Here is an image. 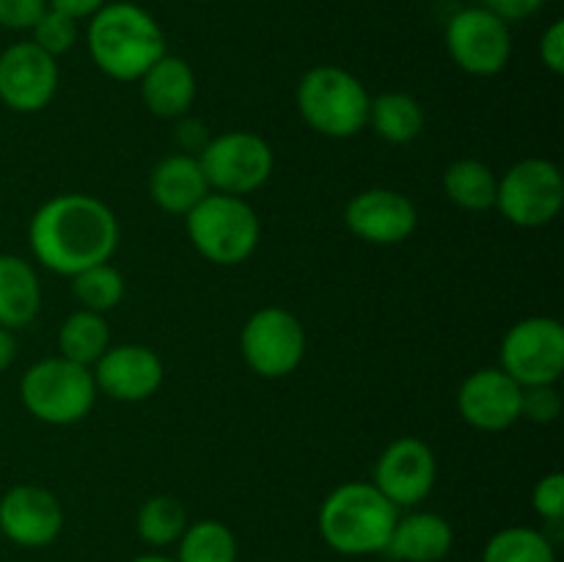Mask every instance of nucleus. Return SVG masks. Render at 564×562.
Returning a JSON list of instances; mask_svg holds the SVG:
<instances>
[{"label": "nucleus", "instance_id": "c756f323", "mask_svg": "<svg viewBox=\"0 0 564 562\" xmlns=\"http://www.w3.org/2000/svg\"><path fill=\"white\" fill-rule=\"evenodd\" d=\"M562 413V395L556 383L545 386H527L521 395V419H529L534 424L556 422Z\"/></svg>", "mask_w": 564, "mask_h": 562}, {"label": "nucleus", "instance_id": "9d476101", "mask_svg": "<svg viewBox=\"0 0 564 562\" xmlns=\"http://www.w3.org/2000/svg\"><path fill=\"white\" fill-rule=\"evenodd\" d=\"M501 369L523 389L556 383L564 372V325L549 314L518 320L501 339Z\"/></svg>", "mask_w": 564, "mask_h": 562}, {"label": "nucleus", "instance_id": "39448f33", "mask_svg": "<svg viewBox=\"0 0 564 562\" xmlns=\"http://www.w3.org/2000/svg\"><path fill=\"white\" fill-rule=\"evenodd\" d=\"M185 229L193 248L207 262L231 268L251 259V253L257 251L262 220L242 196L209 191L185 215Z\"/></svg>", "mask_w": 564, "mask_h": 562}, {"label": "nucleus", "instance_id": "ddd939ff", "mask_svg": "<svg viewBox=\"0 0 564 562\" xmlns=\"http://www.w3.org/2000/svg\"><path fill=\"white\" fill-rule=\"evenodd\" d=\"M58 58L28 39L0 53V102L14 114H39L58 91Z\"/></svg>", "mask_w": 564, "mask_h": 562}, {"label": "nucleus", "instance_id": "393cba45", "mask_svg": "<svg viewBox=\"0 0 564 562\" xmlns=\"http://www.w3.org/2000/svg\"><path fill=\"white\" fill-rule=\"evenodd\" d=\"M135 529L138 538H141L143 543L154 545V549L176 543V540L182 538V532L187 529L185 505H182L176 496L169 494L149 496V499L138 507Z\"/></svg>", "mask_w": 564, "mask_h": 562}, {"label": "nucleus", "instance_id": "423d86ee", "mask_svg": "<svg viewBox=\"0 0 564 562\" xmlns=\"http://www.w3.org/2000/svg\"><path fill=\"white\" fill-rule=\"evenodd\" d=\"M97 383L91 367L50 356L31 364L20 380V400L33 419L44 424H75L91 413L97 402Z\"/></svg>", "mask_w": 564, "mask_h": 562}, {"label": "nucleus", "instance_id": "2f4dec72", "mask_svg": "<svg viewBox=\"0 0 564 562\" xmlns=\"http://www.w3.org/2000/svg\"><path fill=\"white\" fill-rule=\"evenodd\" d=\"M47 11V0H0V28L31 31Z\"/></svg>", "mask_w": 564, "mask_h": 562}, {"label": "nucleus", "instance_id": "1a4fd4ad", "mask_svg": "<svg viewBox=\"0 0 564 562\" xmlns=\"http://www.w3.org/2000/svg\"><path fill=\"white\" fill-rule=\"evenodd\" d=\"M306 328L281 306H262L242 323L240 353L259 378H286L306 358Z\"/></svg>", "mask_w": 564, "mask_h": 562}, {"label": "nucleus", "instance_id": "b1692460", "mask_svg": "<svg viewBox=\"0 0 564 562\" xmlns=\"http://www.w3.org/2000/svg\"><path fill=\"white\" fill-rule=\"evenodd\" d=\"M110 347V328L105 314L77 309L61 323L58 328V350L69 361L94 367L105 350Z\"/></svg>", "mask_w": 564, "mask_h": 562}, {"label": "nucleus", "instance_id": "bb28decb", "mask_svg": "<svg viewBox=\"0 0 564 562\" xmlns=\"http://www.w3.org/2000/svg\"><path fill=\"white\" fill-rule=\"evenodd\" d=\"M482 562H556V551L540 529L507 527L485 543Z\"/></svg>", "mask_w": 564, "mask_h": 562}, {"label": "nucleus", "instance_id": "4c0bfd02", "mask_svg": "<svg viewBox=\"0 0 564 562\" xmlns=\"http://www.w3.org/2000/svg\"><path fill=\"white\" fill-rule=\"evenodd\" d=\"M130 562H176V560H171V556H163V554H141Z\"/></svg>", "mask_w": 564, "mask_h": 562}, {"label": "nucleus", "instance_id": "4be33fe9", "mask_svg": "<svg viewBox=\"0 0 564 562\" xmlns=\"http://www.w3.org/2000/svg\"><path fill=\"white\" fill-rule=\"evenodd\" d=\"M424 116L422 102L405 91H383L372 97L369 102V121L375 136L383 138L386 143H411L422 136L424 130Z\"/></svg>", "mask_w": 564, "mask_h": 562}, {"label": "nucleus", "instance_id": "9b49d317", "mask_svg": "<svg viewBox=\"0 0 564 562\" xmlns=\"http://www.w3.org/2000/svg\"><path fill=\"white\" fill-rule=\"evenodd\" d=\"M444 44L449 58L463 72L477 77H494L510 64V22H505L482 6H468V9L455 11L449 17Z\"/></svg>", "mask_w": 564, "mask_h": 562}, {"label": "nucleus", "instance_id": "2eb2a0df", "mask_svg": "<svg viewBox=\"0 0 564 562\" xmlns=\"http://www.w3.org/2000/svg\"><path fill=\"white\" fill-rule=\"evenodd\" d=\"M521 395L523 386H518L505 369L482 367L457 389V411L474 430L501 433L521 419Z\"/></svg>", "mask_w": 564, "mask_h": 562}, {"label": "nucleus", "instance_id": "dca6fc26", "mask_svg": "<svg viewBox=\"0 0 564 562\" xmlns=\"http://www.w3.org/2000/svg\"><path fill=\"white\" fill-rule=\"evenodd\" d=\"M64 529V507L42 485H14L0 499V532L22 549H44Z\"/></svg>", "mask_w": 564, "mask_h": 562}, {"label": "nucleus", "instance_id": "f257e3e1", "mask_svg": "<svg viewBox=\"0 0 564 562\" xmlns=\"http://www.w3.org/2000/svg\"><path fill=\"white\" fill-rule=\"evenodd\" d=\"M28 242L39 264L72 279L91 264L110 262L119 248V220L91 193H61L33 213Z\"/></svg>", "mask_w": 564, "mask_h": 562}, {"label": "nucleus", "instance_id": "c9c22d12", "mask_svg": "<svg viewBox=\"0 0 564 562\" xmlns=\"http://www.w3.org/2000/svg\"><path fill=\"white\" fill-rule=\"evenodd\" d=\"M108 0H47L50 9L64 11V14L75 17V20H86V17L97 14Z\"/></svg>", "mask_w": 564, "mask_h": 562}, {"label": "nucleus", "instance_id": "72a5a7b5", "mask_svg": "<svg viewBox=\"0 0 564 562\" xmlns=\"http://www.w3.org/2000/svg\"><path fill=\"white\" fill-rule=\"evenodd\" d=\"M543 3L545 0H479L482 9L494 11V14L501 17L505 22L529 20V17H534L543 9Z\"/></svg>", "mask_w": 564, "mask_h": 562}, {"label": "nucleus", "instance_id": "4468645a", "mask_svg": "<svg viewBox=\"0 0 564 562\" xmlns=\"http://www.w3.org/2000/svg\"><path fill=\"white\" fill-rule=\"evenodd\" d=\"M345 226L372 246H400L419 226V209L394 187H367L345 207Z\"/></svg>", "mask_w": 564, "mask_h": 562}, {"label": "nucleus", "instance_id": "f03ea898", "mask_svg": "<svg viewBox=\"0 0 564 562\" xmlns=\"http://www.w3.org/2000/svg\"><path fill=\"white\" fill-rule=\"evenodd\" d=\"M88 20V55L113 80L138 83L154 61L169 53L160 22L138 3H105Z\"/></svg>", "mask_w": 564, "mask_h": 562}, {"label": "nucleus", "instance_id": "7ed1b4c3", "mask_svg": "<svg viewBox=\"0 0 564 562\" xmlns=\"http://www.w3.org/2000/svg\"><path fill=\"white\" fill-rule=\"evenodd\" d=\"M400 510L372 483L352 479L330 490L319 505L317 527L336 554H383Z\"/></svg>", "mask_w": 564, "mask_h": 562}, {"label": "nucleus", "instance_id": "473e14b6", "mask_svg": "<svg viewBox=\"0 0 564 562\" xmlns=\"http://www.w3.org/2000/svg\"><path fill=\"white\" fill-rule=\"evenodd\" d=\"M540 61L551 75L564 72V22L554 20L540 39Z\"/></svg>", "mask_w": 564, "mask_h": 562}, {"label": "nucleus", "instance_id": "f704fd0d", "mask_svg": "<svg viewBox=\"0 0 564 562\" xmlns=\"http://www.w3.org/2000/svg\"><path fill=\"white\" fill-rule=\"evenodd\" d=\"M176 136H180L182 149H185L187 154H191V149H198V152H202L204 143L209 141L207 130H204L202 121H198V119H187V116H182L180 127H176Z\"/></svg>", "mask_w": 564, "mask_h": 562}, {"label": "nucleus", "instance_id": "7c9ffc66", "mask_svg": "<svg viewBox=\"0 0 564 562\" xmlns=\"http://www.w3.org/2000/svg\"><path fill=\"white\" fill-rule=\"evenodd\" d=\"M532 507L543 521L560 523L564 518V474L549 472L534 483Z\"/></svg>", "mask_w": 564, "mask_h": 562}, {"label": "nucleus", "instance_id": "f8f14e48", "mask_svg": "<svg viewBox=\"0 0 564 562\" xmlns=\"http://www.w3.org/2000/svg\"><path fill=\"white\" fill-rule=\"evenodd\" d=\"M438 461L427 441L402 435L380 452L372 485L397 507H419L435 488Z\"/></svg>", "mask_w": 564, "mask_h": 562}, {"label": "nucleus", "instance_id": "412c9836", "mask_svg": "<svg viewBox=\"0 0 564 562\" xmlns=\"http://www.w3.org/2000/svg\"><path fill=\"white\" fill-rule=\"evenodd\" d=\"M42 309V281L28 259L0 253V328H25Z\"/></svg>", "mask_w": 564, "mask_h": 562}, {"label": "nucleus", "instance_id": "e433bc0d", "mask_svg": "<svg viewBox=\"0 0 564 562\" xmlns=\"http://www.w3.org/2000/svg\"><path fill=\"white\" fill-rule=\"evenodd\" d=\"M17 358V336L14 331L9 328H0V372H6V369L14 364Z\"/></svg>", "mask_w": 564, "mask_h": 562}, {"label": "nucleus", "instance_id": "6ab92c4d", "mask_svg": "<svg viewBox=\"0 0 564 562\" xmlns=\"http://www.w3.org/2000/svg\"><path fill=\"white\" fill-rule=\"evenodd\" d=\"M138 86H141V99L149 114L158 119H182L196 99L198 83L196 72L185 58L165 53L149 66Z\"/></svg>", "mask_w": 564, "mask_h": 562}, {"label": "nucleus", "instance_id": "a211bd4d", "mask_svg": "<svg viewBox=\"0 0 564 562\" xmlns=\"http://www.w3.org/2000/svg\"><path fill=\"white\" fill-rule=\"evenodd\" d=\"M455 545V529L441 512L413 510L400 516L383 554L397 562H444Z\"/></svg>", "mask_w": 564, "mask_h": 562}, {"label": "nucleus", "instance_id": "cd10ccee", "mask_svg": "<svg viewBox=\"0 0 564 562\" xmlns=\"http://www.w3.org/2000/svg\"><path fill=\"white\" fill-rule=\"evenodd\" d=\"M124 292V275H121V270L113 268L110 262L91 264V268L72 275V295L80 303V309H88V312H110V309L119 306Z\"/></svg>", "mask_w": 564, "mask_h": 562}, {"label": "nucleus", "instance_id": "0eeeda50", "mask_svg": "<svg viewBox=\"0 0 564 562\" xmlns=\"http://www.w3.org/2000/svg\"><path fill=\"white\" fill-rule=\"evenodd\" d=\"M196 158L207 176L209 191L242 198L257 193L275 169L273 147L251 130L220 132L204 143Z\"/></svg>", "mask_w": 564, "mask_h": 562}, {"label": "nucleus", "instance_id": "f3484780", "mask_svg": "<svg viewBox=\"0 0 564 562\" xmlns=\"http://www.w3.org/2000/svg\"><path fill=\"white\" fill-rule=\"evenodd\" d=\"M97 391L119 402L149 400L163 386L165 369L158 353L147 345H110L91 367Z\"/></svg>", "mask_w": 564, "mask_h": 562}, {"label": "nucleus", "instance_id": "5701e85b", "mask_svg": "<svg viewBox=\"0 0 564 562\" xmlns=\"http://www.w3.org/2000/svg\"><path fill=\"white\" fill-rule=\"evenodd\" d=\"M499 176L477 158H460L444 171V193L455 207L466 213H488L496 207Z\"/></svg>", "mask_w": 564, "mask_h": 562}, {"label": "nucleus", "instance_id": "20e7f679", "mask_svg": "<svg viewBox=\"0 0 564 562\" xmlns=\"http://www.w3.org/2000/svg\"><path fill=\"white\" fill-rule=\"evenodd\" d=\"M367 86L341 66L323 64L301 77L295 105L301 119L325 138H352L369 121Z\"/></svg>", "mask_w": 564, "mask_h": 562}, {"label": "nucleus", "instance_id": "a878e982", "mask_svg": "<svg viewBox=\"0 0 564 562\" xmlns=\"http://www.w3.org/2000/svg\"><path fill=\"white\" fill-rule=\"evenodd\" d=\"M176 543H180L176 562H237L235 532L215 518L187 523Z\"/></svg>", "mask_w": 564, "mask_h": 562}, {"label": "nucleus", "instance_id": "aec40b11", "mask_svg": "<svg viewBox=\"0 0 564 562\" xmlns=\"http://www.w3.org/2000/svg\"><path fill=\"white\" fill-rule=\"evenodd\" d=\"M207 193V176H204L196 154H169L149 174V196L169 215H182L185 218Z\"/></svg>", "mask_w": 564, "mask_h": 562}, {"label": "nucleus", "instance_id": "6e6552de", "mask_svg": "<svg viewBox=\"0 0 564 562\" xmlns=\"http://www.w3.org/2000/svg\"><path fill=\"white\" fill-rule=\"evenodd\" d=\"M564 204V176L554 160L523 158L499 176L496 209L521 229H540L556 220Z\"/></svg>", "mask_w": 564, "mask_h": 562}, {"label": "nucleus", "instance_id": "c85d7f7f", "mask_svg": "<svg viewBox=\"0 0 564 562\" xmlns=\"http://www.w3.org/2000/svg\"><path fill=\"white\" fill-rule=\"evenodd\" d=\"M77 22L75 17L64 14V11H55L50 9L44 11L42 17H39L36 25L31 28V42L36 44V47H42L44 53L53 55V58H58V55L69 53L72 47H75L77 42Z\"/></svg>", "mask_w": 564, "mask_h": 562}]
</instances>
